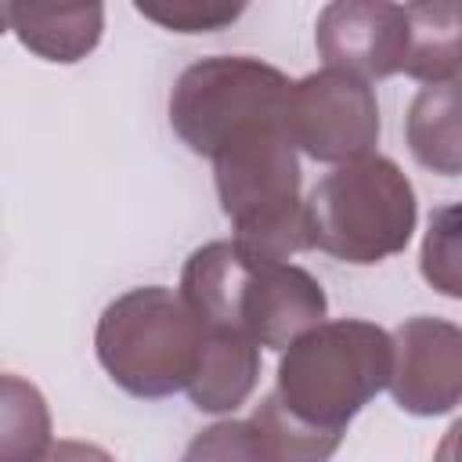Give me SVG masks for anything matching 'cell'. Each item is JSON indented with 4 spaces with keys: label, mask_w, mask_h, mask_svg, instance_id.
<instances>
[{
    "label": "cell",
    "mask_w": 462,
    "mask_h": 462,
    "mask_svg": "<svg viewBox=\"0 0 462 462\" xmlns=\"http://www.w3.org/2000/svg\"><path fill=\"white\" fill-rule=\"evenodd\" d=\"M177 292L206 328L242 332L267 350H289L328 310V296L307 267L253 256L235 238L199 245L184 260Z\"/></svg>",
    "instance_id": "1"
},
{
    "label": "cell",
    "mask_w": 462,
    "mask_h": 462,
    "mask_svg": "<svg viewBox=\"0 0 462 462\" xmlns=\"http://www.w3.org/2000/svg\"><path fill=\"white\" fill-rule=\"evenodd\" d=\"M393 375V336L375 321L336 318L303 332L282 350L274 408L307 433L343 440L346 422Z\"/></svg>",
    "instance_id": "2"
},
{
    "label": "cell",
    "mask_w": 462,
    "mask_h": 462,
    "mask_svg": "<svg viewBox=\"0 0 462 462\" xmlns=\"http://www.w3.org/2000/svg\"><path fill=\"white\" fill-rule=\"evenodd\" d=\"M209 159L217 199L238 245L263 260H289L310 249L300 199V155L285 134V119L242 126Z\"/></svg>",
    "instance_id": "3"
},
{
    "label": "cell",
    "mask_w": 462,
    "mask_h": 462,
    "mask_svg": "<svg viewBox=\"0 0 462 462\" xmlns=\"http://www.w3.org/2000/svg\"><path fill=\"white\" fill-rule=\"evenodd\" d=\"M206 328L180 292L137 285L116 296L94 328V354L108 379L130 397L159 401L191 386Z\"/></svg>",
    "instance_id": "4"
},
{
    "label": "cell",
    "mask_w": 462,
    "mask_h": 462,
    "mask_svg": "<svg viewBox=\"0 0 462 462\" xmlns=\"http://www.w3.org/2000/svg\"><path fill=\"white\" fill-rule=\"evenodd\" d=\"M310 249L343 263H379L411 242L419 202L404 170L386 155L336 166L303 202Z\"/></svg>",
    "instance_id": "5"
},
{
    "label": "cell",
    "mask_w": 462,
    "mask_h": 462,
    "mask_svg": "<svg viewBox=\"0 0 462 462\" xmlns=\"http://www.w3.org/2000/svg\"><path fill=\"white\" fill-rule=\"evenodd\" d=\"M292 79L249 54H213L188 65L170 90V126L195 155H213L253 123L285 119Z\"/></svg>",
    "instance_id": "6"
},
{
    "label": "cell",
    "mask_w": 462,
    "mask_h": 462,
    "mask_svg": "<svg viewBox=\"0 0 462 462\" xmlns=\"http://www.w3.org/2000/svg\"><path fill=\"white\" fill-rule=\"evenodd\" d=\"M285 134L296 152L318 162H357L375 155L379 101L375 90L339 69H321L292 79L285 105Z\"/></svg>",
    "instance_id": "7"
},
{
    "label": "cell",
    "mask_w": 462,
    "mask_h": 462,
    "mask_svg": "<svg viewBox=\"0 0 462 462\" xmlns=\"http://www.w3.org/2000/svg\"><path fill=\"white\" fill-rule=\"evenodd\" d=\"M393 404L408 415L433 419L462 404V325L415 314L393 332Z\"/></svg>",
    "instance_id": "8"
},
{
    "label": "cell",
    "mask_w": 462,
    "mask_h": 462,
    "mask_svg": "<svg viewBox=\"0 0 462 462\" xmlns=\"http://www.w3.org/2000/svg\"><path fill=\"white\" fill-rule=\"evenodd\" d=\"M314 47L325 58V69L350 72L365 83L397 76L408 65V4H325L314 22Z\"/></svg>",
    "instance_id": "9"
},
{
    "label": "cell",
    "mask_w": 462,
    "mask_h": 462,
    "mask_svg": "<svg viewBox=\"0 0 462 462\" xmlns=\"http://www.w3.org/2000/svg\"><path fill=\"white\" fill-rule=\"evenodd\" d=\"M7 32L43 61L72 65L87 58L105 32V7L101 4H29L7 0L0 7Z\"/></svg>",
    "instance_id": "10"
},
{
    "label": "cell",
    "mask_w": 462,
    "mask_h": 462,
    "mask_svg": "<svg viewBox=\"0 0 462 462\" xmlns=\"http://www.w3.org/2000/svg\"><path fill=\"white\" fill-rule=\"evenodd\" d=\"M411 159L437 177H462V76L422 83L404 116Z\"/></svg>",
    "instance_id": "11"
},
{
    "label": "cell",
    "mask_w": 462,
    "mask_h": 462,
    "mask_svg": "<svg viewBox=\"0 0 462 462\" xmlns=\"http://www.w3.org/2000/svg\"><path fill=\"white\" fill-rule=\"evenodd\" d=\"M256 383H260V346L242 332L206 328L202 357L188 386L191 404L209 415H227L253 397Z\"/></svg>",
    "instance_id": "12"
},
{
    "label": "cell",
    "mask_w": 462,
    "mask_h": 462,
    "mask_svg": "<svg viewBox=\"0 0 462 462\" xmlns=\"http://www.w3.org/2000/svg\"><path fill=\"white\" fill-rule=\"evenodd\" d=\"M462 69V4H408V65L419 83L455 79Z\"/></svg>",
    "instance_id": "13"
},
{
    "label": "cell",
    "mask_w": 462,
    "mask_h": 462,
    "mask_svg": "<svg viewBox=\"0 0 462 462\" xmlns=\"http://www.w3.org/2000/svg\"><path fill=\"white\" fill-rule=\"evenodd\" d=\"M51 444L43 393L29 379L7 372L0 383V462H43Z\"/></svg>",
    "instance_id": "14"
},
{
    "label": "cell",
    "mask_w": 462,
    "mask_h": 462,
    "mask_svg": "<svg viewBox=\"0 0 462 462\" xmlns=\"http://www.w3.org/2000/svg\"><path fill=\"white\" fill-rule=\"evenodd\" d=\"M419 271L433 292L462 300V202L440 206L430 217L419 249Z\"/></svg>",
    "instance_id": "15"
},
{
    "label": "cell",
    "mask_w": 462,
    "mask_h": 462,
    "mask_svg": "<svg viewBox=\"0 0 462 462\" xmlns=\"http://www.w3.org/2000/svg\"><path fill=\"white\" fill-rule=\"evenodd\" d=\"M180 462H278V455L253 419H220L188 440Z\"/></svg>",
    "instance_id": "16"
},
{
    "label": "cell",
    "mask_w": 462,
    "mask_h": 462,
    "mask_svg": "<svg viewBox=\"0 0 462 462\" xmlns=\"http://www.w3.org/2000/svg\"><path fill=\"white\" fill-rule=\"evenodd\" d=\"M137 14L170 29V32H217L231 25L245 4H220V0H141L134 4Z\"/></svg>",
    "instance_id": "17"
},
{
    "label": "cell",
    "mask_w": 462,
    "mask_h": 462,
    "mask_svg": "<svg viewBox=\"0 0 462 462\" xmlns=\"http://www.w3.org/2000/svg\"><path fill=\"white\" fill-rule=\"evenodd\" d=\"M43 462H116L105 448L87 444V440H54Z\"/></svg>",
    "instance_id": "18"
},
{
    "label": "cell",
    "mask_w": 462,
    "mask_h": 462,
    "mask_svg": "<svg viewBox=\"0 0 462 462\" xmlns=\"http://www.w3.org/2000/svg\"><path fill=\"white\" fill-rule=\"evenodd\" d=\"M433 462H462V419H455L444 430V437H440V444L433 451Z\"/></svg>",
    "instance_id": "19"
}]
</instances>
